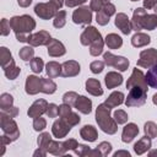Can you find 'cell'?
I'll return each instance as SVG.
<instances>
[{
    "label": "cell",
    "mask_w": 157,
    "mask_h": 157,
    "mask_svg": "<svg viewBox=\"0 0 157 157\" xmlns=\"http://www.w3.org/2000/svg\"><path fill=\"white\" fill-rule=\"evenodd\" d=\"M10 26L16 34V39L21 43H25L28 42L31 32L36 28V21L29 15L13 16L10 20Z\"/></svg>",
    "instance_id": "6da1fadb"
},
{
    "label": "cell",
    "mask_w": 157,
    "mask_h": 157,
    "mask_svg": "<svg viewBox=\"0 0 157 157\" xmlns=\"http://www.w3.org/2000/svg\"><path fill=\"white\" fill-rule=\"evenodd\" d=\"M96 121L101 130L108 135H114L118 131V123L110 117V108L104 103L99 104L96 109Z\"/></svg>",
    "instance_id": "7a4b0ae2"
},
{
    "label": "cell",
    "mask_w": 157,
    "mask_h": 157,
    "mask_svg": "<svg viewBox=\"0 0 157 157\" xmlns=\"http://www.w3.org/2000/svg\"><path fill=\"white\" fill-rule=\"evenodd\" d=\"M0 128L2 132L11 140V142L16 141L20 137V130L17 128L16 121L4 112L0 113Z\"/></svg>",
    "instance_id": "3957f363"
},
{
    "label": "cell",
    "mask_w": 157,
    "mask_h": 157,
    "mask_svg": "<svg viewBox=\"0 0 157 157\" xmlns=\"http://www.w3.org/2000/svg\"><path fill=\"white\" fill-rule=\"evenodd\" d=\"M147 97V90L140 86H134L129 90V94L125 99L126 107H140L145 104Z\"/></svg>",
    "instance_id": "277c9868"
},
{
    "label": "cell",
    "mask_w": 157,
    "mask_h": 157,
    "mask_svg": "<svg viewBox=\"0 0 157 157\" xmlns=\"http://www.w3.org/2000/svg\"><path fill=\"white\" fill-rule=\"evenodd\" d=\"M103 61L105 63V65L108 66H112V67H115L118 69L119 71H126L128 67H129V60L124 56H120V55H114L113 53L110 52H107L103 54Z\"/></svg>",
    "instance_id": "5b68a950"
},
{
    "label": "cell",
    "mask_w": 157,
    "mask_h": 157,
    "mask_svg": "<svg viewBox=\"0 0 157 157\" xmlns=\"http://www.w3.org/2000/svg\"><path fill=\"white\" fill-rule=\"evenodd\" d=\"M155 65H157V49L150 48V49L142 50L137 60V66L150 69Z\"/></svg>",
    "instance_id": "8992f818"
},
{
    "label": "cell",
    "mask_w": 157,
    "mask_h": 157,
    "mask_svg": "<svg viewBox=\"0 0 157 157\" xmlns=\"http://www.w3.org/2000/svg\"><path fill=\"white\" fill-rule=\"evenodd\" d=\"M34 13L42 20H50L58 13V9L49 2H39L34 6Z\"/></svg>",
    "instance_id": "52a82bcc"
},
{
    "label": "cell",
    "mask_w": 157,
    "mask_h": 157,
    "mask_svg": "<svg viewBox=\"0 0 157 157\" xmlns=\"http://www.w3.org/2000/svg\"><path fill=\"white\" fill-rule=\"evenodd\" d=\"M72 21L76 25H90L92 21V10L88 6H78L72 12Z\"/></svg>",
    "instance_id": "ba28073f"
},
{
    "label": "cell",
    "mask_w": 157,
    "mask_h": 157,
    "mask_svg": "<svg viewBox=\"0 0 157 157\" xmlns=\"http://www.w3.org/2000/svg\"><path fill=\"white\" fill-rule=\"evenodd\" d=\"M98 39H102V34L93 26L86 27L83 29V32L81 33V36H80V42H81L82 45H91L93 42H96Z\"/></svg>",
    "instance_id": "9c48e42d"
},
{
    "label": "cell",
    "mask_w": 157,
    "mask_h": 157,
    "mask_svg": "<svg viewBox=\"0 0 157 157\" xmlns=\"http://www.w3.org/2000/svg\"><path fill=\"white\" fill-rule=\"evenodd\" d=\"M134 86H140V87H144L145 90H147V81H146V76L144 75V72L140 70V69H137V67H135L134 70H132V74H131V76L128 78V82H126V88H131V87H134Z\"/></svg>",
    "instance_id": "30bf717a"
},
{
    "label": "cell",
    "mask_w": 157,
    "mask_h": 157,
    "mask_svg": "<svg viewBox=\"0 0 157 157\" xmlns=\"http://www.w3.org/2000/svg\"><path fill=\"white\" fill-rule=\"evenodd\" d=\"M50 39H52V37H50L49 32L42 29V31H38V32L31 34L27 43L32 47H40V45H47L50 42Z\"/></svg>",
    "instance_id": "8fae6325"
},
{
    "label": "cell",
    "mask_w": 157,
    "mask_h": 157,
    "mask_svg": "<svg viewBox=\"0 0 157 157\" xmlns=\"http://www.w3.org/2000/svg\"><path fill=\"white\" fill-rule=\"evenodd\" d=\"M25 91L27 94H37L38 92H42V77H38L36 75H29L26 78Z\"/></svg>",
    "instance_id": "7c38bea8"
},
{
    "label": "cell",
    "mask_w": 157,
    "mask_h": 157,
    "mask_svg": "<svg viewBox=\"0 0 157 157\" xmlns=\"http://www.w3.org/2000/svg\"><path fill=\"white\" fill-rule=\"evenodd\" d=\"M114 13H115V6H114L113 4H110V2H108V4H105V5L102 7V10H99V11L97 12L96 21H97L98 25L105 26V25L109 22L110 16H113Z\"/></svg>",
    "instance_id": "4fadbf2b"
},
{
    "label": "cell",
    "mask_w": 157,
    "mask_h": 157,
    "mask_svg": "<svg viewBox=\"0 0 157 157\" xmlns=\"http://www.w3.org/2000/svg\"><path fill=\"white\" fill-rule=\"evenodd\" d=\"M48 102L43 98H39L37 101L33 102V104L28 108L27 110V114L29 118H37V117H40L43 114L47 113V109H48Z\"/></svg>",
    "instance_id": "5bb4252c"
},
{
    "label": "cell",
    "mask_w": 157,
    "mask_h": 157,
    "mask_svg": "<svg viewBox=\"0 0 157 157\" xmlns=\"http://www.w3.org/2000/svg\"><path fill=\"white\" fill-rule=\"evenodd\" d=\"M71 128L72 126H70L64 119L60 118L59 120H55L53 123V125H52V134L56 139H63V137H65L70 132Z\"/></svg>",
    "instance_id": "9a60e30c"
},
{
    "label": "cell",
    "mask_w": 157,
    "mask_h": 157,
    "mask_svg": "<svg viewBox=\"0 0 157 157\" xmlns=\"http://www.w3.org/2000/svg\"><path fill=\"white\" fill-rule=\"evenodd\" d=\"M80 64L76 60H67L61 64V74L63 77H74L80 74Z\"/></svg>",
    "instance_id": "2e32d148"
},
{
    "label": "cell",
    "mask_w": 157,
    "mask_h": 157,
    "mask_svg": "<svg viewBox=\"0 0 157 157\" xmlns=\"http://www.w3.org/2000/svg\"><path fill=\"white\" fill-rule=\"evenodd\" d=\"M47 49H48L49 56H52V58L63 56L66 53V49H65L64 44L59 39H54V38H52L50 42L47 44Z\"/></svg>",
    "instance_id": "e0dca14e"
},
{
    "label": "cell",
    "mask_w": 157,
    "mask_h": 157,
    "mask_svg": "<svg viewBox=\"0 0 157 157\" xmlns=\"http://www.w3.org/2000/svg\"><path fill=\"white\" fill-rule=\"evenodd\" d=\"M114 25L121 31V33L124 34H129L131 32V25H130V20L128 17L126 13L124 12H119L115 15V20H114Z\"/></svg>",
    "instance_id": "ac0fdd59"
},
{
    "label": "cell",
    "mask_w": 157,
    "mask_h": 157,
    "mask_svg": "<svg viewBox=\"0 0 157 157\" xmlns=\"http://www.w3.org/2000/svg\"><path fill=\"white\" fill-rule=\"evenodd\" d=\"M139 134V128L135 123H128V125H125L123 128V132H121V141L125 144L131 142Z\"/></svg>",
    "instance_id": "d6986e66"
},
{
    "label": "cell",
    "mask_w": 157,
    "mask_h": 157,
    "mask_svg": "<svg viewBox=\"0 0 157 157\" xmlns=\"http://www.w3.org/2000/svg\"><path fill=\"white\" fill-rule=\"evenodd\" d=\"M146 9L145 7H137L134 10V13H132V18L130 20V25H131V31H135V32H140L142 29L141 27V21L144 18V16L146 15Z\"/></svg>",
    "instance_id": "ffe728a7"
},
{
    "label": "cell",
    "mask_w": 157,
    "mask_h": 157,
    "mask_svg": "<svg viewBox=\"0 0 157 157\" xmlns=\"http://www.w3.org/2000/svg\"><path fill=\"white\" fill-rule=\"evenodd\" d=\"M74 107L82 114H90L92 112V101L86 96H78Z\"/></svg>",
    "instance_id": "44dd1931"
},
{
    "label": "cell",
    "mask_w": 157,
    "mask_h": 157,
    "mask_svg": "<svg viewBox=\"0 0 157 157\" xmlns=\"http://www.w3.org/2000/svg\"><path fill=\"white\" fill-rule=\"evenodd\" d=\"M104 82L107 88H114L123 83V76L117 71H109L104 77Z\"/></svg>",
    "instance_id": "7402d4cb"
},
{
    "label": "cell",
    "mask_w": 157,
    "mask_h": 157,
    "mask_svg": "<svg viewBox=\"0 0 157 157\" xmlns=\"http://www.w3.org/2000/svg\"><path fill=\"white\" fill-rule=\"evenodd\" d=\"M80 136L83 140L88 141V142H93V141L97 140L98 132H97V130H96V128L93 125H85L80 130Z\"/></svg>",
    "instance_id": "603a6c76"
},
{
    "label": "cell",
    "mask_w": 157,
    "mask_h": 157,
    "mask_svg": "<svg viewBox=\"0 0 157 157\" xmlns=\"http://www.w3.org/2000/svg\"><path fill=\"white\" fill-rule=\"evenodd\" d=\"M152 146V142H151V137L148 136H144L141 137L135 145H134V151L136 155H144L145 152H147Z\"/></svg>",
    "instance_id": "cb8c5ba5"
},
{
    "label": "cell",
    "mask_w": 157,
    "mask_h": 157,
    "mask_svg": "<svg viewBox=\"0 0 157 157\" xmlns=\"http://www.w3.org/2000/svg\"><path fill=\"white\" fill-rule=\"evenodd\" d=\"M86 91L92 96H102L103 88L97 78H88L86 81Z\"/></svg>",
    "instance_id": "d4e9b609"
},
{
    "label": "cell",
    "mask_w": 157,
    "mask_h": 157,
    "mask_svg": "<svg viewBox=\"0 0 157 157\" xmlns=\"http://www.w3.org/2000/svg\"><path fill=\"white\" fill-rule=\"evenodd\" d=\"M124 98H125V97H124V93H123V92L114 91V92H112V93L109 94V97L105 99L104 104L108 105V107L112 109V108L118 107V105H120L121 103H124Z\"/></svg>",
    "instance_id": "484cf974"
},
{
    "label": "cell",
    "mask_w": 157,
    "mask_h": 157,
    "mask_svg": "<svg viewBox=\"0 0 157 157\" xmlns=\"http://www.w3.org/2000/svg\"><path fill=\"white\" fill-rule=\"evenodd\" d=\"M151 42V37L146 33H141V32H136L132 38H131V44L132 47L135 48H141V47H145L147 44H150Z\"/></svg>",
    "instance_id": "4316f807"
},
{
    "label": "cell",
    "mask_w": 157,
    "mask_h": 157,
    "mask_svg": "<svg viewBox=\"0 0 157 157\" xmlns=\"http://www.w3.org/2000/svg\"><path fill=\"white\" fill-rule=\"evenodd\" d=\"M142 29L153 31L157 28V13H146L141 21Z\"/></svg>",
    "instance_id": "83f0119b"
},
{
    "label": "cell",
    "mask_w": 157,
    "mask_h": 157,
    "mask_svg": "<svg viewBox=\"0 0 157 157\" xmlns=\"http://www.w3.org/2000/svg\"><path fill=\"white\" fill-rule=\"evenodd\" d=\"M45 151H47L48 153L54 155V156H64V155L66 153V150L64 148L63 142L54 141V140H52V141L48 144V146H47Z\"/></svg>",
    "instance_id": "f1b7e54d"
},
{
    "label": "cell",
    "mask_w": 157,
    "mask_h": 157,
    "mask_svg": "<svg viewBox=\"0 0 157 157\" xmlns=\"http://www.w3.org/2000/svg\"><path fill=\"white\" fill-rule=\"evenodd\" d=\"M104 43L107 44V47L109 49H118L123 45V39L120 36H118L115 33H109V34H107Z\"/></svg>",
    "instance_id": "f546056e"
},
{
    "label": "cell",
    "mask_w": 157,
    "mask_h": 157,
    "mask_svg": "<svg viewBox=\"0 0 157 157\" xmlns=\"http://www.w3.org/2000/svg\"><path fill=\"white\" fill-rule=\"evenodd\" d=\"M45 72L50 78L60 76V74H61V64H59L56 61H49L45 65Z\"/></svg>",
    "instance_id": "4dcf8cb0"
},
{
    "label": "cell",
    "mask_w": 157,
    "mask_h": 157,
    "mask_svg": "<svg viewBox=\"0 0 157 157\" xmlns=\"http://www.w3.org/2000/svg\"><path fill=\"white\" fill-rule=\"evenodd\" d=\"M20 72H21V69H20L18 66H16L15 60L11 61L9 65H6V66L4 67V74H5V76H6L9 80H15V78L20 75Z\"/></svg>",
    "instance_id": "1f68e13d"
},
{
    "label": "cell",
    "mask_w": 157,
    "mask_h": 157,
    "mask_svg": "<svg viewBox=\"0 0 157 157\" xmlns=\"http://www.w3.org/2000/svg\"><path fill=\"white\" fill-rule=\"evenodd\" d=\"M56 91V83L49 77H42V92L45 94H53Z\"/></svg>",
    "instance_id": "d6a6232c"
},
{
    "label": "cell",
    "mask_w": 157,
    "mask_h": 157,
    "mask_svg": "<svg viewBox=\"0 0 157 157\" xmlns=\"http://www.w3.org/2000/svg\"><path fill=\"white\" fill-rule=\"evenodd\" d=\"M145 76H146L147 85L152 88H157V65L150 67Z\"/></svg>",
    "instance_id": "836d02e7"
},
{
    "label": "cell",
    "mask_w": 157,
    "mask_h": 157,
    "mask_svg": "<svg viewBox=\"0 0 157 157\" xmlns=\"http://www.w3.org/2000/svg\"><path fill=\"white\" fill-rule=\"evenodd\" d=\"M11 61H13V58H12L10 50L6 47H1L0 48V64H1V67L4 69Z\"/></svg>",
    "instance_id": "e575fe53"
},
{
    "label": "cell",
    "mask_w": 157,
    "mask_h": 157,
    "mask_svg": "<svg viewBox=\"0 0 157 157\" xmlns=\"http://www.w3.org/2000/svg\"><path fill=\"white\" fill-rule=\"evenodd\" d=\"M66 23V11L60 10L58 11V13L55 15L54 20H53V26L55 28H63Z\"/></svg>",
    "instance_id": "d590c367"
},
{
    "label": "cell",
    "mask_w": 157,
    "mask_h": 157,
    "mask_svg": "<svg viewBox=\"0 0 157 157\" xmlns=\"http://www.w3.org/2000/svg\"><path fill=\"white\" fill-rule=\"evenodd\" d=\"M103 45H104V40L103 38L102 39H98L96 42H93L91 45H90V54L92 56H98L99 54L103 53Z\"/></svg>",
    "instance_id": "8d00e7d4"
},
{
    "label": "cell",
    "mask_w": 157,
    "mask_h": 157,
    "mask_svg": "<svg viewBox=\"0 0 157 157\" xmlns=\"http://www.w3.org/2000/svg\"><path fill=\"white\" fill-rule=\"evenodd\" d=\"M18 55L20 58L23 60V61H31L33 55H34V49L32 45H27V47H23L20 49L18 52Z\"/></svg>",
    "instance_id": "74e56055"
},
{
    "label": "cell",
    "mask_w": 157,
    "mask_h": 157,
    "mask_svg": "<svg viewBox=\"0 0 157 157\" xmlns=\"http://www.w3.org/2000/svg\"><path fill=\"white\" fill-rule=\"evenodd\" d=\"M29 66H31V70H32L34 74H39V72H42V70H43L44 61H43V59L39 58V56L32 58V60L29 61Z\"/></svg>",
    "instance_id": "f35d334b"
},
{
    "label": "cell",
    "mask_w": 157,
    "mask_h": 157,
    "mask_svg": "<svg viewBox=\"0 0 157 157\" xmlns=\"http://www.w3.org/2000/svg\"><path fill=\"white\" fill-rule=\"evenodd\" d=\"M144 131H145V135L153 139V137H157V124L153 123V121H147L145 123V126H144Z\"/></svg>",
    "instance_id": "ab89813d"
},
{
    "label": "cell",
    "mask_w": 157,
    "mask_h": 157,
    "mask_svg": "<svg viewBox=\"0 0 157 157\" xmlns=\"http://www.w3.org/2000/svg\"><path fill=\"white\" fill-rule=\"evenodd\" d=\"M13 103V97L10 93H2L0 96V108L1 110H5L10 107H12Z\"/></svg>",
    "instance_id": "60d3db41"
},
{
    "label": "cell",
    "mask_w": 157,
    "mask_h": 157,
    "mask_svg": "<svg viewBox=\"0 0 157 157\" xmlns=\"http://www.w3.org/2000/svg\"><path fill=\"white\" fill-rule=\"evenodd\" d=\"M50 141H52V136H50L49 132H42V134H39V136H38V139H37L38 147H40V148H43V150L47 148V146H48V144H49Z\"/></svg>",
    "instance_id": "b9f144b4"
},
{
    "label": "cell",
    "mask_w": 157,
    "mask_h": 157,
    "mask_svg": "<svg viewBox=\"0 0 157 157\" xmlns=\"http://www.w3.org/2000/svg\"><path fill=\"white\" fill-rule=\"evenodd\" d=\"M77 97H78V94L76 92L69 91V92L64 93V96H63V103L69 104V105H74L75 102H76V99H77Z\"/></svg>",
    "instance_id": "7bdbcfd3"
},
{
    "label": "cell",
    "mask_w": 157,
    "mask_h": 157,
    "mask_svg": "<svg viewBox=\"0 0 157 157\" xmlns=\"http://www.w3.org/2000/svg\"><path fill=\"white\" fill-rule=\"evenodd\" d=\"M61 119H64L70 126H75V125H77L78 123H80V117H78V114H76V113H74V112H71V113H69L67 115H65V117H63Z\"/></svg>",
    "instance_id": "ee69618b"
},
{
    "label": "cell",
    "mask_w": 157,
    "mask_h": 157,
    "mask_svg": "<svg viewBox=\"0 0 157 157\" xmlns=\"http://www.w3.org/2000/svg\"><path fill=\"white\" fill-rule=\"evenodd\" d=\"M113 117H114V119H115V121H117L118 124H125V123L128 121V119H129L126 112L123 110V109H118V110H115Z\"/></svg>",
    "instance_id": "f6af8a7d"
},
{
    "label": "cell",
    "mask_w": 157,
    "mask_h": 157,
    "mask_svg": "<svg viewBox=\"0 0 157 157\" xmlns=\"http://www.w3.org/2000/svg\"><path fill=\"white\" fill-rule=\"evenodd\" d=\"M104 65H105V63H104V61L94 60V61H92V63H91L90 69H91V71H92L93 74H101V72L103 71V69H104Z\"/></svg>",
    "instance_id": "bcb514c9"
},
{
    "label": "cell",
    "mask_w": 157,
    "mask_h": 157,
    "mask_svg": "<svg viewBox=\"0 0 157 157\" xmlns=\"http://www.w3.org/2000/svg\"><path fill=\"white\" fill-rule=\"evenodd\" d=\"M45 126H47V120L44 118H42V117L34 118V120H33V129L36 131H42V130L45 129Z\"/></svg>",
    "instance_id": "7dc6e473"
},
{
    "label": "cell",
    "mask_w": 157,
    "mask_h": 157,
    "mask_svg": "<svg viewBox=\"0 0 157 157\" xmlns=\"http://www.w3.org/2000/svg\"><path fill=\"white\" fill-rule=\"evenodd\" d=\"M109 2V0H91V2H90V7H91V10L92 11H99V10H102V7L105 5V4H108Z\"/></svg>",
    "instance_id": "c3c4849f"
},
{
    "label": "cell",
    "mask_w": 157,
    "mask_h": 157,
    "mask_svg": "<svg viewBox=\"0 0 157 157\" xmlns=\"http://www.w3.org/2000/svg\"><path fill=\"white\" fill-rule=\"evenodd\" d=\"M97 148L99 150V152L102 153V156H108V155L112 152V145H110L108 141L101 142V144L97 146Z\"/></svg>",
    "instance_id": "681fc988"
},
{
    "label": "cell",
    "mask_w": 157,
    "mask_h": 157,
    "mask_svg": "<svg viewBox=\"0 0 157 157\" xmlns=\"http://www.w3.org/2000/svg\"><path fill=\"white\" fill-rule=\"evenodd\" d=\"M47 117L48 118H55L59 115V105H56L55 103H50L48 105V109H47Z\"/></svg>",
    "instance_id": "f907efd6"
},
{
    "label": "cell",
    "mask_w": 157,
    "mask_h": 157,
    "mask_svg": "<svg viewBox=\"0 0 157 157\" xmlns=\"http://www.w3.org/2000/svg\"><path fill=\"white\" fill-rule=\"evenodd\" d=\"M10 29H11L10 21L6 20V18H2V20H1V23H0V32H1V36H9Z\"/></svg>",
    "instance_id": "816d5d0a"
},
{
    "label": "cell",
    "mask_w": 157,
    "mask_h": 157,
    "mask_svg": "<svg viewBox=\"0 0 157 157\" xmlns=\"http://www.w3.org/2000/svg\"><path fill=\"white\" fill-rule=\"evenodd\" d=\"M91 148L87 146V145H82V144H78V146L74 150V152L77 155V156H81V157H85V156H87V153H88V151H90Z\"/></svg>",
    "instance_id": "f5cc1de1"
},
{
    "label": "cell",
    "mask_w": 157,
    "mask_h": 157,
    "mask_svg": "<svg viewBox=\"0 0 157 157\" xmlns=\"http://www.w3.org/2000/svg\"><path fill=\"white\" fill-rule=\"evenodd\" d=\"M63 146H64V148L66 150V152L69 151V150H75L77 146H78V142L75 140V139H69V140H65L64 142H63Z\"/></svg>",
    "instance_id": "db71d44e"
},
{
    "label": "cell",
    "mask_w": 157,
    "mask_h": 157,
    "mask_svg": "<svg viewBox=\"0 0 157 157\" xmlns=\"http://www.w3.org/2000/svg\"><path fill=\"white\" fill-rule=\"evenodd\" d=\"M86 1H88V0H65V5L67 7H75V6L83 5Z\"/></svg>",
    "instance_id": "11a10c76"
},
{
    "label": "cell",
    "mask_w": 157,
    "mask_h": 157,
    "mask_svg": "<svg viewBox=\"0 0 157 157\" xmlns=\"http://www.w3.org/2000/svg\"><path fill=\"white\" fill-rule=\"evenodd\" d=\"M1 112H4L5 114H7L9 117H11V118H15V117H17V114H18V109L16 108V107H10V108H7V109H5V110H1Z\"/></svg>",
    "instance_id": "9f6ffc18"
},
{
    "label": "cell",
    "mask_w": 157,
    "mask_h": 157,
    "mask_svg": "<svg viewBox=\"0 0 157 157\" xmlns=\"http://www.w3.org/2000/svg\"><path fill=\"white\" fill-rule=\"evenodd\" d=\"M142 2L146 10H153V7L157 5V0H142Z\"/></svg>",
    "instance_id": "6f0895ef"
},
{
    "label": "cell",
    "mask_w": 157,
    "mask_h": 157,
    "mask_svg": "<svg viewBox=\"0 0 157 157\" xmlns=\"http://www.w3.org/2000/svg\"><path fill=\"white\" fill-rule=\"evenodd\" d=\"M47 153H48V152H47L45 150H43V148L38 147V150H36V151L33 152V156H34V157H38V156H39V157H45V156H47Z\"/></svg>",
    "instance_id": "680465c9"
},
{
    "label": "cell",
    "mask_w": 157,
    "mask_h": 157,
    "mask_svg": "<svg viewBox=\"0 0 157 157\" xmlns=\"http://www.w3.org/2000/svg\"><path fill=\"white\" fill-rule=\"evenodd\" d=\"M49 1H50V2H52V4H53L58 10H59V9H61V6L65 4V1H64V0H49Z\"/></svg>",
    "instance_id": "91938a15"
},
{
    "label": "cell",
    "mask_w": 157,
    "mask_h": 157,
    "mask_svg": "<svg viewBox=\"0 0 157 157\" xmlns=\"http://www.w3.org/2000/svg\"><path fill=\"white\" fill-rule=\"evenodd\" d=\"M17 4L21 7H28L32 4V0H17Z\"/></svg>",
    "instance_id": "94428289"
},
{
    "label": "cell",
    "mask_w": 157,
    "mask_h": 157,
    "mask_svg": "<svg viewBox=\"0 0 157 157\" xmlns=\"http://www.w3.org/2000/svg\"><path fill=\"white\" fill-rule=\"evenodd\" d=\"M120 156H125V157H130V153L128 151H117L114 153V157H120Z\"/></svg>",
    "instance_id": "6125c7cd"
},
{
    "label": "cell",
    "mask_w": 157,
    "mask_h": 157,
    "mask_svg": "<svg viewBox=\"0 0 157 157\" xmlns=\"http://www.w3.org/2000/svg\"><path fill=\"white\" fill-rule=\"evenodd\" d=\"M148 156H150V157H153V156H157V148H155V150H152V151H150V152H148Z\"/></svg>",
    "instance_id": "be15d7a7"
},
{
    "label": "cell",
    "mask_w": 157,
    "mask_h": 157,
    "mask_svg": "<svg viewBox=\"0 0 157 157\" xmlns=\"http://www.w3.org/2000/svg\"><path fill=\"white\" fill-rule=\"evenodd\" d=\"M152 102H153V104L157 105V93H155V94L152 96Z\"/></svg>",
    "instance_id": "e7e4bbea"
},
{
    "label": "cell",
    "mask_w": 157,
    "mask_h": 157,
    "mask_svg": "<svg viewBox=\"0 0 157 157\" xmlns=\"http://www.w3.org/2000/svg\"><path fill=\"white\" fill-rule=\"evenodd\" d=\"M131 1H137V0H131Z\"/></svg>",
    "instance_id": "03108f58"
}]
</instances>
